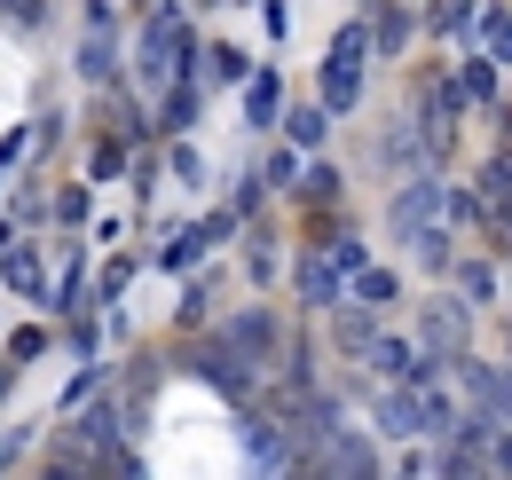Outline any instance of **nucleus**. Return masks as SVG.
<instances>
[{
    "label": "nucleus",
    "mask_w": 512,
    "mask_h": 480,
    "mask_svg": "<svg viewBox=\"0 0 512 480\" xmlns=\"http://www.w3.org/2000/svg\"><path fill=\"white\" fill-rule=\"evenodd\" d=\"M363 32H339V48H331V63H323V103L331 111H347L355 103V87H363Z\"/></svg>",
    "instance_id": "nucleus-1"
},
{
    "label": "nucleus",
    "mask_w": 512,
    "mask_h": 480,
    "mask_svg": "<svg viewBox=\"0 0 512 480\" xmlns=\"http://www.w3.org/2000/svg\"><path fill=\"white\" fill-rule=\"evenodd\" d=\"M434 221H442V181H410V189H402V197H394V237H426V229H434Z\"/></svg>",
    "instance_id": "nucleus-2"
},
{
    "label": "nucleus",
    "mask_w": 512,
    "mask_h": 480,
    "mask_svg": "<svg viewBox=\"0 0 512 480\" xmlns=\"http://www.w3.org/2000/svg\"><path fill=\"white\" fill-rule=\"evenodd\" d=\"M174 63H182V24H174V16H158V24L142 32V79L158 87V79H174Z\"/></svg>",
    "instance_id": "nucleus-3"
},
{
    "label": "nucleus",
    "mask_w": 512,
    "mask_h": 480,
    "mask_svg": "<svg viewBox=\"0 0 512 480\" xmlns=\"http://www.w3.org/2000/svg\"><path fill=\"white\" fill-rule=\"evenodd\" d=\"M323 441H331V449H323V473H371V465H379V457H371V441H355L347 425H331Z\"/></svg>",
    "instance_id": "nucleus-4"
},
{
    "label": "nucleus",
    "mask_w": 512,
    "mask_h": 480,
    "mask_svg": "<svg viewBox=\"0 0 512 480\" xmlns=\"http://www.w3.org/2000/svg\"><path fill=\"white\" fill-rule=\"evenodd\" d=\"M229 347H237V355H268V347H276V323H268V315H237V323H229Z\"/></svg>",
    "instance_id": "nucleus-5"
},
{
    "label": "nucleus",
    "mask_w": 512,
    "mask_h": 480,
    "mask_svg": "<svg viewBox=\"0 0 512 480\" xmlns=\"http://www.w3.org/2000/svg\"><path fill=\"white\" fill-rule=\"evenodd\" d=\"M426 347H442V355L465 347V315L457 307H426Z\"/></svg>",
    "instance_id": "nucleus-6"
},
{
    "label": "nucleus",
    "mask_w": 512,
    "mask_h": 480,
    "mask_svg": "<svg viewBox=\"0 0 512 480\" xmlns=\"http://www.w3.org/2000/svg\"><path fill=\"white\" fill-rule=\"evenodd\" d=\"M363 355L379 362V378H418V355H410V347H402V339H371V347H363Z\"/></svg>",
    "instance_id": "nucleus-7"
},
{
    "label": "nucleus",
    "mask_w": 512,
    "mask_h": 480,
    "mask_svg": "<svg viewBox=\"0 0 512 480\" xmlns=\"http://www.w3.org/2000/svg\"><path fill=\"white\" fill-rule=\"evenodd\" d=\"M379 425H386V433H418V386H410V394H386Z\"/></svg>",
    "instance_id": "nucleus-8"
},
{
    "label": "nucleus",
    "mask_w": 512,
    "mask_h": 480,
    "mask_svg": "<svg viewBox=\"0 0 512 480\" xmlns=\"http://www.w3.org/2000/svg\"><path fill=\"white\" fill-rule=\"evenodd\" d=\"M197 370H205V378H213L221 394H245V362L229 355V347H221V355H205V362H197Z\"/></svg>",
    "instance_id": "nucleus-9"
},
{
    "label": "nucleus",
    "mask_w": 512,
    "mask_h": 480,
    "mask_svg": "<svg viewBox=\"0 0 512 480\" xmlns=\"http://www.w3.org/2000/svg\"><path fill=\"white\" fill-rule=\"evenodd\" d=\"M300 292H308V300H331V292H339V268H331V260H308V268H300Z\"/></svg>",
    "instance_id": "nucleus-10"
},
{
    "label": "nucleus",
    "mask_w": 512,
    "mask_h": 480,
    "mask_svg": "<svg viewBox=\"0 0 512 480\" xmlns=\"http://www.w3.org/2000/svg\"><path fill=\"white\" fill-rule=\"evenodd\" d=\"M8 284H16V292H32V300H40V260H32V252H8Z\"/></svg>",
    "instance_id": "nucleus-11"
},
{
    "label": "nucleus",
    "mask_w": 512,
    "mask_h": 480,
    "mask_svg": "<svg viewBox=\"0 0 512 480\" xmlns=\"http://www.w3.org/2000/svg\"><path fill=\"white\" fill-rule=\"evenodd\" d=\"M339 347L363 355V347H371V315H339Z\"/></svg>",
    "instance_id": "nucleus-12"
},
{
    "label": "nucleus",
    "mask_w": 512,
    "mask_h": 480,
    "mask_svg": "<svg viewBox=\"0 0 512 480\" xmlns=\"http://www.w3.org/2000/svg\"><path fill=\"white\" fill-rule=\"evenodd\" d=\"M79 71H87V79H95V71H111V40H103V32L79 48Z\"/></svg>",
    "instance_id": "nucleus-13"
},
{
    "label": "nucleus",
    "mask_w": 512,
    "mask_h": 480,
    "mask_svg": "<svg viewBox=\"0 0 512 480\" xmlns=\"http://www.w3.org/2000/svg\"><path fill=\"white\" fill-rule=\"evenodd\" d=\"M355 292H363V307H386V300H394V276H363Z\"/></svg>",
    "instance_id": "nucleus-14"
},
{
    "label": "nucleus",
    "mask_w": 512,
    "mask_h": 480,
    "mask_svg": "<svg viewBox=\"0 0 512 480\" xmlns=\"http://www.w3.org/2000/svg\"><path fill=\"white\" fill-rule=\"evenodd\" d=\"M489 197H512V158H489Z\"/></svg>",
    "instance_id": "nucleus-15"
}]
</instances>
